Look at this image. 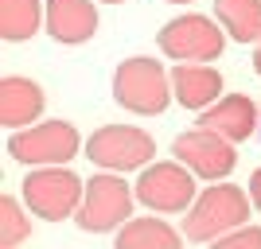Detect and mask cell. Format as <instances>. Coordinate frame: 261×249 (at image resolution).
I'll return each instance as SVG.
<instances>
[{
    "label": "cell",
    "mask_w": 261,
    "mask_h": 249,
    "mask_svg": "<svg viewBox=\"0 0 261 249\" xmlns=\"http://www.w3.org/2000/svg\"><path fill=\"white\" fill-rule=\"evenodd\" d=\"M172 94L184 109H195V113H207L215 101H222V74H218L211 63H184L172 70Z\"/></svg>",
    "instance_id": "4fadbf2b"
},
{
    "label": "cell",
    "mask_w": 261,
    "mask_h": 249,
    "mask_svg": "<svg viewBox=\"0 0 261 249\" xmlns=\"http://www.w3.org/2000/svg\"><path fill=\"white\" fill-rule=\"evenodd\" d=\"M137 203H144L152 214H187L199 199L195 175L187 172L179 160H156L141 172V179L133 183Z\"/></svg>",
    "instance_id": "ba28073f"
},
{
    "label": "cell",
    "mask_w": 261,
    "mask_h": 249,
    "mask_svg": "<svg viewBox=\"0 0 261 249\" xmlns=\"http://www.w3.org/2000/svg\"><path fill=\"white\" fill-rule=\"evenodd\" d=\"M23 238H32V218L23 214L20 199H0V249H16Z\"/></svg>",
    "instance_id": "e0dca14e"
},
{
    "label": "cell",
    "mask_w": 261,
    "mask_h": 249,
    "mask_svg": "<svg viewBox=\"0 0 261 249\" xmlns=\"http://www.w3.org/2000/svg\"><path fill=\"white\" fill-rule=\"evenodd\" d=\"M211 249H261V226H242L226 238L211 241Z\"/></svg>",
    "instance_id": "ac0fdd59"
},
{
    "label": "cell",
    "mask_w": 261,
    "mask_h": 249,
    "mask_svg": "<svg viewBox=\"0 0 261 249\" xmlns=\"http://www.w3.org/2000/svg\"><path fill=\"white\" fill-rule=\"evenodd\" d=\"M47 32L55 43L78 47L98 35V4L94 0H47Z\"/></svg>",
    "instance_id": "7c38bea8"
},
{
    "label": "cell",
    "mask_w": 261,
    "mask_h": 249,
    "mask_svg": "<svg viewBox=\"0 0 261 249\" xmlns=\"http://www.w3.org/2000/svg\"><path fill=\"white\" fill-rule=\"evenodd\" d=\"M20 195L28 214L43 218V222H63V218L78 214L86 183L70 168H32L20 183Z\"/></svg>",
    "instance_id": "3957f363"
},
{
    "label": "cell",
    "mask_w": 261,
    "mask_h": 249,
    "mask_svg": "<svg viewBox=\"0 0 261 249\" xmlns=\"http://www.w3.org/2000/svg\"><path fill=\"white\" fill-rule=\"evenodd\" d=\"M253 70H257V78H261V43L253 47Z\"/></svg>",
    "instance_id": "ffe728a7"
},
{
    "label": "cell",
    "mask_w": 261,
    "mask_h": 249,
    "mask_svg": "<svg viewBox=\"0 0 261 249\" xmlns=\"http://www.w3.org/2000/svg\"><path fill=\"white\" fill-rule=\"evenodd\" d=\"M172 156L184 163L195 179H207V183H222V179L234 172V163H238L234 144L222 141V136H215V132H207V129L179 132L172 141Z\"/></svg>",
    "instance_id": "9c48e42d"
},
{
    "label": "cell",
    "mask_w": 261,
    "mask_h": 249,
    "mask_svg": "<svg viewBox=\"0 0 261 249\" xmlns=\"http://www.w3.org/2000/svg\"><path fill=\"white\" fill-rule=\"evenodd\" d=\"M250 191H242L234 183H215L203 187L195 199V206L187 210L184 218V238L199 241V245H211V241L226 238L234 230L250 226Z\"/></svg>",
    "instance_id": "6da1fadb"
},
{
    "label": "cell",
    "mask_w": 261,
    "mask_h": 249,
    "mask_svg": "<svg viewBox=\"0 0 261 249\" xmlns=\"http://www.w3.org/2000/svg\"><path fill=\"white\" fill-rule=\"evenodd\" d=\"M152 156H156V141L137 125H101L86 141V160L113 175L137 172V168L144 172L152 163Z\"/></svg>",
    "instance_id": "8992f818"
},
{
    "label": "cell",
    "mask_w": 261,
    "mask_h": 249,
    "mask_svg": "<svg viewBox=\"0 0 261 249\" xmlns=\"http://www.w3.org/2000/svg\"><path fill=\"white\" fill-rule=\"evenodd\" d=\"M215 20L234 43H261V0H215Z\"/></svg>",
    "instance_id": "2e32d148"
},
{
    "label": "cell",
    "mask_w": 261,
    "mask_h": 249,
    "mask_svg": "<svg viewBox=\"0 0 261 249\" xmlns=\"http://www.w3.org/2000/svg\"><path fill=\"white\" fill-rule=\"evenodd\" d=\"M250 203H253V210L261 214V168L250 175Z\"/></svg>",
    "instance_id": "d6986e66"
},
{
    "label": "cell",
    "mask_w": 261,
    "mask_h": 249,
    "mask_svg": "<svg viewBox=\"0 0 261 249\" xmlns=\"http://www.w3.org/2000/svg\"><path fill=\"white\" fill-rule=\"evenodd\" d=\"M172 74L148 54H133L113 70V101L137 117H156L172 101Z\"/></svg>",
    "instance_id": "7a4b0ae2"
},
{
    "label": "cell",
    "mask_w": 261,
    "mask_h": 249,
    "mask_svg": "<svg viewBox=\"0 0 261 249\" xmlns=\"http://www.w3.org/2000/svg\"><path fill=\"white\" fill-rule=\"evenodd\" d=\"M199 129L215 132V136H222L230 144H242V141H250L253 129H257V105L246 94H226L207 113H199Z\"/></svg>",
    "instance_id": "8fae6325"
},
{
    "label": "cell",
    "mask_w": 261,
    "mask_h": 249,
    "mask_svg": "<svg viewBox=\"0 0 261 249\" xmlns=\"http://www.w3.org/2000/svg\"><path fill=\"white\" fill-rule=\"evenodd\" d=\"M47 27V0H0V39L23 43Z\"/></svg>",
    "instance_id": "9a60e30c"
},
{
    "label": "cell",
    "mask_w": 261,
    "mask_h": 249,
    "mask_svg": "<svg viewBox=\"0 0 261 249\" xmlns=\"http://www.w3.org/2000/svg\"><path fill=\"white\" fill-rule=\"evenodd\" d=\"M86 148L70 121H39L32 129H20L8 136V156L28 168H66Z\"/></svg>",
    "instance_id": "277c9868"
},
{
    "label": "cell",
    "mask_w": 261,
    "mask_h": 249,
    "mask_svg": "<svg viewBox=\"0 0 261 249\" xmlns=\"http://www.w3.org/2000/svg\"><path fill=\"white\" fill-rule=\"evenodd\" d=\"M43 105H47V98L39 90V82H32L23 74L0 78V125L4 129H12V132L32 129L39 121V113H43Z\"/></svg>",
    "instance_id": "30bf717a"
},
{
    "label": "cell",
    "mask_w": 261,
    "mask_h": 249,
    "mask_svg": "<svg viewBox=\"0 0 261 249\" xmlns=\"http://www.w3.org/2000/svg\"><path fill=\"white\" fill-rule=\"evenodd\" d=\"M168 4H191V0H168Z\"/></svg>",
    "instance_id": "7402d4cb"
},
{
    "label": "cell",
    "mask_w": 261,
    "mask_h": 249,
    "mask_svg": "<svg viewBox=\"0 0 261 249\" xmlns=\"http://www.w3.org/2000/svg\"><path fill=\"white\" fill-rule=\"evenodd\" d=\"M184 230L168 226L164 218H129L117 230L113 249H184Z\"/></svg>",
    "instance_id": "5bb4252c"
},
{
    "label": "cell",
    "mask_w": 261,
    "mask_h": 249,
    "mask_svg": "<svg viewBox=\"0 0 261 249\" xmlns=\"http://www.w3.org/2000/svg\"><path fill=\"white\" fill-rule=\"evenodd\" d=\"M94 4H98V0H94ZM101 4H125V0H101Z\"/></svg>",
    "instance_id": "44dd1931"
},
{
    "label": "cell",
    "mask_w": 261,
    "mask_h": 249,
    "mask_svg": "<svg viewBox=\"0 0 261 249\" xmlns=\"http://www.w3.org/2000/svg\"><path fill=\"white\" fill-rule=\"evenodd\" d=\"M156 43L168 59L175 63H215L222 47H226V32H222V23L211 20V16H199V12H184V16H175L160 27L156 35Z\"/></svg>",
    "instance_id": "5b68a950"
},
{
    "label": "cell",
    "mask_w": 261,
    "mask_h": 249,
    "mask_svg": "<svg viewBox=\"0 0 261 249\" xmlns=\"http://www.w3.org/2000/svg\"><path fill=\"white\" fill-rule=\"evenodd\" d=\"M133 203H137V191L121 175L101 172L94 179H86V195H82L74 222L86 234H109V230H121L133 218Z\"/></svg>",
    "instance_id": "52a82bcc"
}]
</instances>
